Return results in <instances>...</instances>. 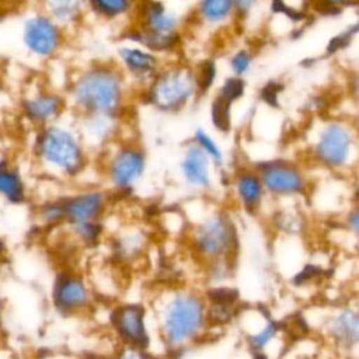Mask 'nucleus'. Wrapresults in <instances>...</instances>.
Here are the masks:
<instances>
[{
  "instance_id": "cd10ccee",
  "label": "nucleus",
  "mask_w": 359,
  "mask_h": 359,
  "mask_svg": "<svg viewBox=\"0 0 359 359\" xmlns=\"http://www.w3.org/2000/svg\"><path fill=\"white\" fill-rule=\"evenodd\" d=\"M195 140H196V144L208 154V157H212L213 160H220L222 158L220 149L205 132L198 130L196 136H195Z\"/></svg>"
},
{
  "instance_id": "5701e85b",
  "label": "nucleus",
  "mask_w": 359,
  "mask_h": 359,
  "mask_svg": "<svg viewBox=\"0 0 359 359\" xmlns=\"http://www.w3.org/2000/svg\"><path fill=\"white\" fill-rule=\"evenodd\" d=\"M72 231L86 243H94L98 236L101 234V226L95 220L79 222V223H69Z\"/></svg>"
},
{
  "instance_id": "393cba45",
  "label": "nucleus",
  "mask_w": 359,
  "mask_h": 359,
  "mask_svg": "<svg viewBox=\"0 0 359 359\" xmlns=\"http://www.w3.org/2000/svg\"><path fill=\"white\" fill-rule=\"evenodd\" d=\"M276 331H278V325L272 321L268 323L262 331H259L258 334H255L250 338V345L252 346L254 351L259 352L275 337Z\"/></svg>"
},
{
  "instance_id": "c9c22d12",
  "label": "nucleus",
  "mask_w": 359,
  "mask_h": 359,
  "mask_svg": "<svg viewBox=\"0 0 359 359\" xmlns=\"http://www.w3.org/2000/svg\"><path fill=\"white\" fill-rule=\"evenodd\" d=\"M6 133H4V129L3 126L0 125V158H3L6 154H4V150H6Z\"/></svg>"
},
{
  "instance_id": "e433bc0d",
  "label": "nucleus",
  "mask_w": 359,
  "mask_h": 359,
  "mask_svg": "<svg viewBox=\"0 0 359 359\" xmlns=\"http://www.w3.org/2000/svg\"><path fill=\"white\" fill-rule=\"evenodd\" d=\"M6 255H7V247H6L4 240L0 237V269H1V266L4 265Z\"/></svg>"
},
{
  "instance_id": "1a4fd4ad",
  "label": "nucleus",
  "mask_w": 359,
  "mask_h": 359,
  "mask_svg": "<svg viewBox=\"0 0 359 359\" xmlns=\"http://www.w3.org/2000/svg\"><path fill=\"white\" fill-rule=\"evenodd\" d=\"M112 325L118 335L130 346L144 348L149 345V334L144 324V309L139 304L118 307L111 316Z\"/></svg>"
},
{
  "instance_id": "7c9ffc66",
  "label": "nucleus",
  "mask_w": 359,
  "mask_h": 359,
  "mask_svg": "<svg viewBox=\"0 0 359 359\" xmlns=\"http://www.w3.org/2000/svg\"><path fill=\"white\" fill-rule=\"evenodd\" d=\"M231 66H233L234 72L238 73V74L247 72V69H248V66H250V57H248V55H247L245 52L237 53V55L233 57V60H231Z\"/></svg>"
},
{
  "instance_id": "dca6fc26",
  "label": "nucleus",
  "mask_w": 359,
  "mask_h": 359,
  "mask_svg": "<svg viewBox=\"0 0 359 359\" xmlns=\"http://www.w3.org/2000/svg\"><path fill=\"white\" fill-rule=\"evenodd\" d=\"M331 337L342 346L351 348L356 345L359 338V317L353 310L338 313L330 324Z\"/></svg>"
},
{
  "instance_id": "473e14b6",
  "label": "nucleus",
  "mask_w": 359,
  "mask_h": 359,
  "mask_svg": "<svg viewBox=\"0 0 359 359\" xmlns=\"http://www.w3.org/2000/svg\"><path fill=\"white\" fill-rule=\"evenodd\" d=\"M278 91H279V86L271 83L268 84L265 88H264V93H262V97L266 102L269 104H275L276 102V95H278Z\"/></svg>"
},
{
  "instance_id": "7ed1b4c3",
  "label": "nucleus",
  "mask_w": 359,
  "mask_h": 359,
  "mask_svg": "<svg viewBox=\"0 0 359 359\" xmlns=\"http://www.w3.org/2000/svg\"><path fill=\"white\" fill-rule=\"evenodd\" d=\"M121 98L118 79L109 70H93L79 79L74 100L90 112L109 114L116 109Z\"/></svg>"
},
{
  "instance_id": "bb28decb",
  "label": "nucleus",
  "mask_w": 359,
  "mask_h": 359,
  "mask_svg": "<svg viewBox=\"0 0 359 359\" xmlns=\"http://www.w3.org/2000/svg\"><path fill=\"white\" fill-rule=\"evenodd\" d=\"M209 299L212 304H219V306H233L237 300V292L230 287H216L209 292Z\"/></svg>"
},
{
  "instance_id": "4be33fe9",
  "label": "nucleus",
  "mask_w": 359,
  "mask_h": 359,
  "mask_svg": "<svg viewBox=\"0 0 359 359\" xmlns=\"http://www.w3.org/2000/svg\"><path fill=\"white\" fill-rule=\"evenodd\" d=\"M212 121L219 130L227 132L230 129V101L217 97L212 104Z\"/></svg>"
},
{
  "instance_id": "4c0bfd02",
  "label": "nucleus",
  "mask_w": 359,
  "mask_h": 359,
  "mask_svg": "<svg viewBox=\"0 0 359 359\" xmlns=\"http://www.w3.org/2000/svg\"><path fill=\"white\" fill-rule=\"evenodd\" d=\"M349 223H351V227L353 231H358V213L353 212L351 216H349Z\"/></svg>"
},
{
  "instance_id": "a211bd4d",
  "label": "nucleus",
  "mask_w": 359,
  "mask_h": 359,
  "mask_svg": "<svg viewBox=\"0 0 359 359\" xmlns=\"http://www.w3.org/2000/svg\"><path fill=\"white\" fill-rule=\"evenodd\" d=\"M46 15L55 22H70L77 18L83 0H43Z\"/></svg>"
},
{
  "instance_id": "20e7f679",
  "label": "nucleus",
  "mask_w": 359,
  "mask_h": 359,
  "mask_svg": "<svg viewBox=\"0 0 359 359\" xmlns=\"http://www.w3.org/2000/svg\"><path fill=\"white\" fill-rule=\"evenodd\" d=\"M57 22L42 13L28 14L20 24V43L24 50L38 59L50 57L60 45Z\"/></svg>"
},
{
  "instance_id": "2f4dec72",
  "label": "nucleus",
  "mask_w": 359,
  "mask_h": 359,
  "mask_svg": "<svg viewBox=\"0 0 359 359\" xmlns=\"http://www.w3.org/2000/svg\"><path fill=\"white\" fill-rule=\"evenodd\" d=\"M355 29H356V28H352V31H349V32H344V34L338 35L337 38H334V39L331 41L330 46H328V50H330V52H335V50H338L339 48L345 46V45L349 42V38L353 35Z\"/></svg>"
},
{
  "instance_id": "9b49d317",
  "label": "nucleus",
  "mask_w": 359,
  "mask_h": 359,
  "mask_svg": "<svg viewBox=\"0 0 359 359\" xmlns=\"http://www.w3.org/2000/svg\"><path fill=\"white\" fill-rule=\"evenodd\" d=\"M105 196L100 191H86L60 199L65 222L79 223L95 220L104 208Z\"/></svg>"
},
{
  "instance_id": "9d476101",
  "label": "nucleus",
  "mask_w": 359,
  "mask_h": 359,
  "mask_svg": "<svg viewBox=\"0 0 359 359\" xmlns=\"http://www.w3.org/2000/svg\"><path fill=\"white\" fill-rule=\"evenodd\" d=\"M351 143L349 132L344 126L332 123L324 129L316 146V156L328 167H341L349 157Z\"/></svg>"
},
{
  "instance_id": "2eb2a0df",
  "label": "nucleus",
  "mask_w": 359,
  "mask_h": 359,
  "mask_svg": "<svg viewBox=\"0 0 359 359\" xmlns=\"http://www.w3.org/2000/svg\"><path fill=\"white\" fill-rule=\"evenodd\" d=\"M182 174L187 181L194 187H208L210 182L209 175V157L198 146H191L181 164Z\"/></svg>"
},
{
  "instance_id": "f03ea898",
  "label": "nucleus",
  "mask_w": 359,
  "mask_h": 359,
  "mask_svg": "<svg viewBox=\"0 0 359 359\" xmlns=\"http://www.w3.org/2000/svg\"><path fill=\"white\" fill-rule=\"evenodd\" d=\"M205 320V304L201 297L192 293L174 296L163 317V334L167 344L177 346L194 339L202 331Z\"/></svg>"
},
{
  "instance_id": "0eeeda50",
  "label": "nucleus",
  "mask_w": 359,
  "mask_h": 359,
  "mask_svg": "<svg viewBox=\"0 0 359 359\" xmlns=\"http://www.w3.org/2000/svg\"><path fill=\"white\" fill-rule=\"evenodd\" d=\"M62 109V98L55 93L45 90L29 93L20 101L21 116L36 129L53 123L60 115Z\"/></svg>"
},
{
  "instance_id": "39448f33",
  "label": "nucleus",
  "mask_w": 359,
  "mask_h": 359,
  "mask_svg": "<svg viewBox=\"0 0 359 359\" xmlns=\"http://www.w3.org/2000/svg\"><path fill=\"white\" fill-rule=\"evenodd\" d=\"M196 250L210 258H224L236 247V229L230 219L223 215L203 222L195 233Z\"/></svg>"
},
{
  "instance_id": "412c9836",
  "label": "nucleus",
  "mask_w": 359,
  "mask_h": 359,
  "mask_svg": "<svg viewBox=\"0 0 359 359\" xmlns=\"http://www.w3.org/2000/svg\"><path fill=\"white\" fill-rule=\"evenodd\" d=\"M38 219L48 226L52 224H59L65 222V215H63V208L60 203V199H53V201H46L38 208Z\"/></svg>"
},
{
  "instance_id": "6ab92c4d",
  "label": "nucleus",
  "mask_w": 359,
  "mask_h": 359,
  "mask_svg": "<svg viewBox=\"0 0 359 359\" xmlns=\"http://www.w3.org/2000/svg\"><path fill=\"white\" fill-rule=\"evenodd\" d=\"M146 18L150 31L158 34H171L175 20L172 15L167 14L160 3H150L146 8Z\"/></svg>"
},
{
  "instance_id": "72a5a7b5",
  "label": "nucleus",
  "mask_w": 359,
  "mask_h": 359,
  "mask_svg": "<svg viewBox=\"0 0 359 359\" xmlns=\"http://www.w3.org/2000/svg\"><path fill=\"white\" fill-rule=\"evenodd\" d=\"M119 359H150V358L142 351V348L130 346V349L125 352Z\"/></svg>"
},
{
  "instance_id": "c756f323",
  "label": "nucleus",
  "mask_w": 359,
  "mask_h": 359,
  "mask_svg": "<svg viewBox=\"0 0 359 359\" xmlns=\"http://www.w3.org/2000/svg\"><path fill=\"white\" fill-rule=\"evenodd\" d=\"M215 74H216V67H215V63L212 60L209 62H205L202 66H201V70H199V76H198V83H199V87L202 90H206L210 87L213 79H215Z\"/></svg>"
},
{
  "instance_id": "f3484780",
  "label": "nucleus",
  "mask_w": 359,
  "mask_h": 359,
  "mask_svg": "<svg viewBox=\"0 0 359 359\" xmlns=\"http://www.w3.org/2000/svg\"><path fill=\"white\" fill-rule=\"evenodd\" d=\"M237 195L247 209H255L262 199L264 185L259 175L254 172H243L236 181Z\"/></svg>"
},
{
  "instance_id": "6e6552de",
  "label": "nucleus",
  "mask_w": 359,
  "mask_h": 359,
  "mask_svg": "<svg viewBox=\"0 0 359 359\" xmlns=\"http://www.w3.org/2000/svg\"><path fill=\"white\" fill-rule=\"evenodd\" d=\"M264 188L275 195H294L304 189L306 181L300 170L283 161H272L259 167Z\"/></svg>"
},
{
  "instance_id": "f704fd0d",
  "label": "nucleus",
  "mask_w": 359,
  "mask_h": 359,
  "mask_svg": "<svg viewBox=\"0 0 359 359\" xmlns=\"http://www.w3.org/2000/svg\"><path fill=\"white\" fill-rule=\"evenodd\" d=\"M231 3H234L240 11H247L254 3V0H231Z\"/></svg>"
},
{
  "instance_id": "c85d7f7f",
  "label": "nucleus",
  "mask_w": 359,
  "mask_h": 359,
  "mask_svg": "<svg viewBox=\"0 0 359 359\" xmlns=\"http://www.w3.org/2000/svg\"><path fill=\"white\" fill-rule=\"evenodd\" d=\"M244 91V83L240 79H229L220 91V97H223L227 101H233L238 98Z\"/></svg>"
},
{
  "instance_id": "f8f14e48",
  "label": "nucleus",
  "mask_w": 359,
  "mask_h": 359,
  "mask_svg": "<svg viewBox=\"0 0 359 359\" xmlns=\"http://www.w3.org/2000/svg\"><path fill=\"white\" fill-rule=\"evenodd\" d=\"M144 170V156L135 147L119 150L111 161L109 178L118 188L130 187Z\"/></svg>"
},
{
  "instance_id": "4468645a",
  "label": "nucleus",
  "mask_w": 359,
  "mask_h": 359,
  "mask_svg": "<svg viewBox=\"0 0 359 359\" xmlns=\"http://www.w3.org/2000/svg\"><path fill=\"white\" fill-rule=\"evenodd\" d=\"M28 198V184L20 167L6 156L0 158V201L21 205Z\"/></svg>"
},
{
  "instance_id": "f257e3e1",
  "label": "nucleus",
  "mask_w": 359,
  "mask_h": 359,
  "mask_svg": "<svg viewBox=\"0 0 359 359\" xmlns=\"http://www.w3.org/2000/svg\"><path fill=\"white\" fill-rule=\"evenodd\" d=\"M31 151L38 165L49 174L73 177L84 164L83 149L76 135L55 122L36 129Z\"/></svg>"
},
{
  "instance_id": "aec40b11",
  "label": "nucleus",
  "mask_w": 359,
  "mask_h": 359,
  "mask_svg": "<svg viewBox=\"0 0 359 359\" xmlns=\"http://www.w3.org/2000/svg\"><path fill=\"white\" fill-rule=\"evenodd\" d=\"M122 59L135 72H149L154 67V57L137 49H122Z\"/></svg>"
},
{
  "instance_id": "423d86ee",
  "label": "nucleus",
  "mask_w": 359,
  "mask_h": 359,
  "mask_svg": "<svg viewBox=\"0 0 359 359\" xmlns=\"http://www.w3.org/2000/svg\"><path fill=\"white\" fill-rule=\"evenodd\" d=\"M50 300L57 313L72 316L88 304L90 292L86 282L79 275L63 272L56 275L53 280Z\"/></svg>"
},
{
  "instance_id": "a878e982",
  "label": "nucleus",
  "mask_w": 359,
  "mask_h": 359,
  "mask_svg": "<svg viewBox=\"0 0 359 359\" xmlns=\"http://www.w3.org/2000/svg\"><path fill=\"white\" fill-rule=\"evenodd\" d=\"M91 3L98 11L108 15H116L129 6V0H91Z\"/></svg>"
},
{
  "instance_id": "58836bf2",
  "label": "nucleus",
  "mask_w": 359,
  "mask_h": 359,
  "mask_svg": "<svg viewBox=\"0 0 359 359\" xmlns=\"http://www.w3.org/2000/svg\"><path fill=\"white\" fill-rule=\"evenodd\" d=\"M331 3H335V1H342V0H330Z\"/></svg>"
},
{
  "instance_id": "b1692460",
  "label": "nucleus",
  "mask_w": 359,
  "mask_h": 359,
  "mask_svg": "<svg viewBox=\"0 0 359 359\" xmlns=\"http://www.w3.org/2000/svg\"><path fill=\"white\" fill-rule=\"evenodd\" d=\"M231 4V0H203L202 11L208 20L217 21L229 14Z\"/></svg>"
},
{
  "instance_id": "ddd939ff",
  "label": "nucleus",
  "mask_w": 359,
  "mask_h": 359,
  "mask_svg": "<svg viewBox=\"0 0 359 359\" xmlns=\"http://www.w3.org/2000/svg\"><path fill=\"white\" fill-rule=\"evenodd\" d=\"M191 95V83L181 73H168L161 77L154 90L153 101L164 109H174L182 105Z\"/></svg>"
}]
</instances>
